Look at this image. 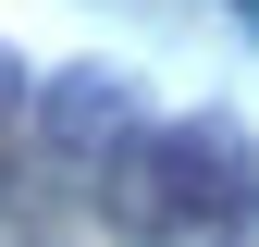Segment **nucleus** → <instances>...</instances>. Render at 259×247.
<instances>
[{
	"mask_svg": "<svg viewBox=\"0 0 259 247\" xmlns=\"http://www.w3.org/2000/svg\"><path fill=\"white\" fill-rule=\"evenodd\" d=\"M25 99H37V74H25V62H13V50H0V124H13Z\"/></svg>",
	"mask_w": 259,
	"mask_h": 247,
	"instance_id": "3",
	"label": "nucleus"
},
{
	"mask_svg": "<svg viewBox=\"0 0 259 247\" xmlns=\"http://www.w3.org/2000/svg\"><path fill=\"white\" fill-rule=\"evenodd\" d=\"M25 111H37V136H50V148H74V161H111V148L136 136V87H123V74H99V62L50 74Z\"/></svg>",
	"mask_w": 259,
	"mask_h": 247,
	"instance_id": "2",
	"label": "nucleus"
},
{
	"mask_svg": "<svg viewBox=\"0 0 259 247\" xmlns=\"http://www.w3.org/2000/svg\"><path fill=\"white\" fill-rule=\"evenodd\" d=\"M222 247H259V198H247V223H235V235H222Z\"/></svg>",
	"mask_w": 259,
	"mask_h": 247,
	"instance_id": "4",
	"label": "nucleus"
},
{
	"mask_svg": "<svg viewBox=\"0 0 259 247\" xmlns=\"http://www.w3.org/2000/svg\"><path fill=\"white\" fill-rule=\"evenodd\" d=\"M99 173H111V223L148 235V247H173V235H235L247 198H259V161H247V136H235L222 111H198V124H136Z\"/></svg>",
	"mask_w": 259,
	"mask_h": 247,
	"instance_id": "1",
	"label": "nucleus"
}]
</instances>
